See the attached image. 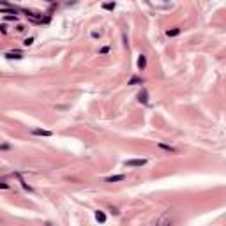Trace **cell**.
Instances as JSON below:
<instances>
[{"mask_svg": "<svg viewBox=\"0 0 226 226\" xmlns=\"http://www.w3.org/2000/svg\"><path fill=\"white\" fill-rule=\"evenodd\" d=\"M173 223H175L173 212H171V210H164V212L157 217V221H156L154 226H173Z\"/></svg>", "mask_w": 226, "mask_h": 226, "instance_id": "1", "label": "cell"}, {"mask_svg": "<svg viewBox=\"0 0 226 226\" xmlns=\"http://www.w3.org/2000/svg\"><path fill=\"white\" fill-rule=\"evenodd\" d=\"M145 164H147V159H127V161H124L126 168H141Z\"/></svg>", "mask_w": 226, "mask_h": 226, "instance_id": "2", "label": "cell"}, {"mask_svg": "<svg viewBox=\"0 0 226 226\" xmlns=\"http://www.w3.org/2000/svg\"><path fill=\"white\" fill-rule=\"evenodd\" d=\"M30 133H32L34 136H42V138H51V136H53L51 131H48V129H37V127L30 129Z\"/></svg>", "mask_w": 226, "mask_h": 226, "instance_id": "3", "label": "cell"}, {"mask_svg": "<svg viewBox=\"0 0 226 226\" xmlns=\"http://www.w3.org/2000/svg\"><path fill=\"white\" fill-rule=\"evenodd\" d=\"M136 99H138V103H141V104H149V92H147V88H141V90L138 92Z\"/></svg>", "mask_w": 226, "mask_h": 226, "instance_id": "4", "label": "cell"}, {"mask_svg": "<svg viewBox=\"0 0 226 226\" xmlns=\"http://www.w3.org/2000/svg\"><path fill=\"white\" fill-rule=\"evenodd\" d=\"M126 180V175L122 173V175H111V177H106L104 179V182L106 184H117V182H124Z\"/></svg>", "mask_w": 226, "mask_h": 226, "instance_id": "5", "label": "cell"}, {"mask_svg": "<svg viewBox=\"0 0 226 226\" xmlns=\"http://www.w3.org/2000/svg\"><path fill=\"white\" fill-rule=\"evenodd\" d=\"M138 69L140 71H145L147 69V55H138Z\"/></svg>", "mask_w": 226, "mask_h": 226, "instance_id": "6", "label": "cell"}, {"mask_svg": "<svg viewBox=\"0 0 226 226\" xmlns=\"http://www.w3.org/2000/svg\"><path fill=\"white\" fill-rule=\"evenodd\" d=\"M180 32H182V28L173 27V28H168V30H166V35H168V37H177V35H180Z\"/></svg>", "mask_w": 226, "mask_h": 226, "instance_id": "7", "label": "cell"}, {"mask_svg": "<svg viewBox=\"0 0 226 226\" xmlns=\"http://www.w3.org/2000/svg\"><path fill=\"white\" fill-rule=\"evenodd\" d=\"M157 147H159V149H163V150H166V152L177 154V149H175V147H171V145H166V143H163V141H159V143H157Z\"/></svg>", "mask_w": 226, "mask_h": 226, "instance_id": "8", "label": "cell"}, {"mask_svg": "<svg viewBox=\"0 0 226 226\" xmlns=\"http://www.w3.org/2000/svg\"><path fill=\"white\" fill-rule=\"evenodd\" d=\"M95 221L101 223V225H104L106 223V214L103 210H95Z\"/></svg>", "mask_w": 226, "mask_h": 226, "instance_id": "9", "label": "cell"}, {"mask_svg": "<svg viewBox=\"0 0 226 226\" xmlns=\"http://www.w3.org/2000/svg\"><path fill=\"white\" fill-rule=\"evenodd\" d=\"M143 83H145V80L140 78V76H133V78L127 81V85H143Z\"/></svg>", "mask_w": 226, "mask_h": 226, "instance_id": "10", "label": "cell"}, {"mask_svg": "<svg viewBox=\"0 0 226 226\" xmlns=\"http://www.w3.org/2000/svg\"><path fill=\"white\" fill-rule=\"evenodd\" d=\"M5 58H9V60H12V58L19 60V58H23V55L18 53V51H9V53H5Z\"/></svg>", "mask_w": 226, "mask_h": 226, "instance_id": "11", "label": "cell"}, {"mask_svg": "<svg viewBox=\"0 0 226 226\" xmlns=\"http://www.w3.org/2000/svg\"><path fill=\"white\" fill-rule=\"evenodd\" d=\"M115 7H117L115 2H106V4H103V9H106V11H113Z\"/></svg>", "mask_w": 226, "mask_h": 226, "instance_id": "12", "label": "cell"}, {"mask_svg": "<svg viewBox=\"0 0 226 226\" xmlns=\"http://www.w3.org/2000/svg\"><path fill=\"white\" fill-rule=\"evenodd\" d=\"M18 177H19V175H18ZM19 182H21V186H23V189H25V191H28V193H32V191H34V189H32V187H30V186H28V184H27L21 177H19Z\"/></svg>", "mask_w": 226, "mask_h": 226, "instance_id": "13", "label": "cell"}, {"mask_svg": "<svg viewBox=\"0 0 226 226\" xmlns=\"http://www.w3.org/2000/svg\"><path fill=\"white\" fill-rule=\"evenodd\" d=\"M110 50H111L110 46H103V48L99 50V55H108V53H110Z\"/></svg>", "mask_w": 226, "mask_h": 226, "instance_id": "14", "label": "cell"}, {"mask_svg": "<svg viewBox=\"0 0 226 226\" xmlns=\"http://www.w3.org/2000/svg\"><path fill=\"white\" fill-rule=\"evenodd\" d=\"M11 149H12L11 143H7V141L5 143H0V150H11Z\"/></svg>", "mask_w": 226, "mask_h": 226, "instance_id": "15", "label": "cell"}, {"mask_svg": "<svg viewBox=\"0 0 226 226\" xmlns=\"http://www.w3.org/2000/svg\"><path fill=\"white\" fill-rule=\"evenodd\" d=\"M32 42H34V37H27L23 41V46H32Z\"/></svg>", "mask_w": 226, "mask_h": 226, "instance_id": "16", "label": "cell"}, {"mask_svg": "<svg viewBox=\"0 0 226 226\" xmlns=\"http://www.w3.org/2000/svg\"><path fill=\"white\" fill-rule=\"evenodd\" d=\"M5 19L7 21H18V14L14 16V14H11V16H5Z\"/></svg>", "mask_w": 226, "mask_h": 226, "instance_id": "17", "label": "cell"}, {"mask_svg": "<svg viewBox=\"0 0 226 226\" xmlns=\"http://www.w3.org/2000/svg\"><path fill=\"white\" fill-rule=\"evenodd\" d=\"M110 212H111V214H113V216H118V214H120V212H118V209H117V207H110Z\"/></svg>", "mask_w": 226, "mask_h": 226, "instance_id": "18", "label": "cell"}, {"mask_svg": "<svg viewBox=\"0 0 226 226\" xmlns=\"http://www.w3.org/2000/svg\"><path fill=\"white\" fill-rule=\"evenodd\" d=\"M0 189H11V186L7 182H0Z\"/></svg>", "mask_w": 226, "mask_h": 226, "instance_id": "19", "label": "cell"}, {"mask_svg": "<svg viewBox=\"0 0 226 226\" xmlns=\"http://www.w3.org/2000/svg\"><path fill=\"white\" fill-rule=\"evenodd\" d=\"M0 32L2 34H7V25H0Z\"/></svg>", "mask_w": 226, "mask_h": 226, "instance_id": "20", "label": "cell"}, {"mask_svg": "<svg viewBox=\"0 0 226 226\" xmlns=\"http://www.w3.org/2000/svg\"><path fill=\"white\" fill-rule=\"evenodd\" d=\"M16 30H18V32H25V25H18Z\"/></svg>", "mask_w": 226, "mask_h": 226, "instance_id": "21", "label": "cell"}, {"mask_svg": "<svg viewBox=\"0 0 226 226\" xmlns=\"http://www.w3.org/2000/svg\"><path fill=\"white\" fill-rule=\"evenodd\" d=\"M92 37L97 39V37H101V34H99V32H92Z\"/></svg>", "mask_w": 226, "mask_h": 226, "instance_id": "22", "label": "cell"}, {"mask_svg": "<svg viewBox=\"0 0 226 226\" xmlns=\"http://www.w3.org/2000/svg\"><path fill=\"white\" fill-rule=\"evenodd\" d=\"M44 226H53V225H51V223H46V225H44Z\"/></svg>", "mask_w": 226, "mask_h": 226, "instance_id": "23", "label": "cell"}]
</instances>
